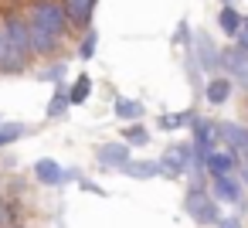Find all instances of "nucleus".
I'll use <instances>...</instances> for the list:
<instances>
[{"label": "nucleus", "mask_w": 248, "mask_h": 228, "mask_svg": "<svg viewBox=\"0 0 248 228\" xmlns=\"http://www.w3.org/2000/svg\"><path fill=\"white\" fill-rule=\"evenodd\" d=\"M184 211L197 221V225H214L221 214H217V201L207 194V191H201V184L184 197Z\"/></svg>", "instance_id": "obj_1"}, {"label": "nucleus", "mask_w": 248, "mask_h": 228, "mask_svg": "<svg viewBox=\"0 0 248 228\" xmlns=\"http://www.w3.org/2000/svg\"><path fill=\"white\" fill-rule=\"evenodd\" d=\"M31 24H38V28H45V31H51V34H65V24H68V17H65V7L58 4V0H41V4H34V14H31Z\"/></svg>", "instance_id": "obj_2"}, {"label": "nucleus", "mask_w": 248, "mask_h": 228, "mask_svg": "<svg viewBox=\"0 0 248 228\" xmlns=\"http://www.w3.org/2000/svg\"><path fill=\"white\" fill-rule=\"evenodd\" d=\"M190 126H194V143H190L194 163H204V157L214 150V126L207 119H190Z\"/></svg>", "instance_id": "obj_3"}, {"label": "nucleus", "mask_w": 248, "mask_h": 228, "mask_svg": "<svg viewBox=\"0 0 248 228\" xmlns=\"http://www.w3.org/2000/svg\"><path fill=\"white\" fill-rule=\"evenodd\" d=\"M217 65H224V72H228L231 79H238V82L248 85V55H245L241 48H228V51H221Z\"/></svg>", "instance_id": "obj_4"}, {"label": "nucleus", "mask_w": 248, "mask_h": 228, "mask_svg": "<svg viewBox=\"0 0 248 228\" xmlns=\"http://www.w3.org/2000/svg\"><path fill=\"white\" fill-rule=\"evenodd\" d=\"M31 21H24V17H7V24H4V34H7V41L17 48V51H31Z\"/></svg>", "instance_id": "obj_5"}, {"label": "nucleus", "mask_w": 248, "mask_h": 228, "mask_svg": "<svg viewBox=\"0 0 248 228\" xmlns=\"http://www.w3.org/2000/svg\"><path fill=\"white\" fill-rule=\"evenodd\" d=\"M34 177H38L41 184H65V180H72L75 174H72V170H62V163H55L51 157H41V160L34 163Z\"/></svg>", "instance_id": "obj_6"}, {"label": "nucleus", "mask_w": 248, "mask_h": 228, "mask_svg": "<svg viewBox=\"0 0 248 228\" xmlns=\"http://www.w3.org/2000/svg\"><path fill=\"white\" fill-rule=\"evenodd\" d=\"M95 157H99V163L106 170H116V167H123L129 160V143H102L95 150Z\"/></svg>", "instance_id": "obj_7"}, {"label": "nucleus", "mask_w": 248, "mask_h": 228, "mask_svg": "<svg viewBox=\"0 0 248 228\" xmlns=\"http://www.w3.org/2000/svg\"><path fill=\"white\" fill-rule=\"evenodd\" d=\"M24 65H28V55L17 51V48L7 41V34L0 31V68H4V72H21Z\"/></svg>", "instance_id": "obj_8"}, {"label": "nucleus", "mask_w": 248, "mask_h": 228, "mask_svg": "<svg viewBox=\"0 0 248 228\" xmlns=\"http://www.w3.org/2000/svg\"><path fill=\"white\" fill-rule=\"evenodd\" d=\"M194 48H197V58H201V68H207V72H214L217 68V58H221V51H217V45L204 34V31H197L194 34Z\"/></svg>", "instance_id": "obj_9"}, {"label": "nucleus", "mask_w": 248, "mask_h": 228, "mask_svg": "<svg viewBox=\"0 0 248 228\" xmlns=\"http://www.w3.org/2000/svg\"><path fill=\"white\" fill-rule=\"evenodd\" d=\"M214 133L228 143V150H231V153L245 150V140H248V130H245V126H238V123H221Z\"/></svg>", "instance_id": "obj_10"}, {"label": "nucleus", "mask_w": 248, "mask_h": 228, "mask_svg": "<svg viewBox=\"0 0 248 228\" xmlns=\"http://www.w3.org/2000/svg\"><path fill=\"white\" fill-rule=\"evenodd\" d=\"M65 17L72 24H89L92 21V11H95V0H65Z\"/></svg>", "instance_id": "obj_11"}, {"label": "nucleus", "mask_w": 248, "mask_h": 228, "mask_svg": "<svg viewBox=\"0 0 248 228\" xmlns=\"http://www.w3.org/2000/svg\"><path fill=\"white\" fill-rule=\"evenodd\" d=\"M204 167H207L214 177H224V174L234 170V153H231V150H224V153H221V150H211V153L204 157Z\"/></svg>", "instance_id": "obj_12"}, {"label": "nucleus", "mask_w": 248, "mask_h": 228, "mask_svg": "<svg viewBox=\"0 0 248 228\" xmlns=\"http://www.w3.org/2000/svg\"><path fill=\"white\" fill-rule=\"evenodd\" d=\"M214 197H217V201H228V204H238V201H241V184H238L231 174L214 177Z\"/></svg>", "instance_id": "obj_13"}, {"label": "nucleus", "mask_w": 248, "mask_h": 228, "mask_svg": "<svg viewBox=\"0 0 248 228\" xmlns=\"http://www.w3.org/2000/svg\"><path fill=\"white\" fill-rule=\"evenodd\" d=\"M28 34H31V51H38V55H51L55 45H58V34L45 31V28H38V24H31Z\"/></svg>", "instance_id": "obj_14"}, {"label": "nucleus", "mask_w": 248, "mask_h": 228, "mask_svg": "<svg viewBox=\"0 0 248 228\" xmlns=\"http://www.w3.org/2000/svg\"><path fill=\"white\" fill-rule=\"evenodd\" d=\"M204 96H207L211 106H224L228 96H231V79H228V75H224V79H211L207 89H204Z\"/></svg>", "instance_id": "obj_15"}, {"label": "nucleus", "mask_w": 248, "mask_h": 228, "mask_svg": "<svg viewBox=\"0 0 248 228\" xmlns=\"http://www.w3.org/2000/svg\"><path fill=\"white\" fill-rule=\"evenodd\" d=\"M119 170H123L126 177H136V180H150V177H156V174H160V167H156V163H150V160H143V163H140V160H126Z\"/></svg>", "instance_id": "obj_16"}, {"label": "nucleus", "mask_w": 248, "mask_h": 228, "mask_svg": "<svg viewBox=\"0 0 248 228\" xmlns=\"http://www.w3.org/2000/svg\"><path fill=\"white\" fill-rule=\"evenodd\" d=\"M217 24H221V31H224L228 38H234V34L241 31V14H238L231 4H224V7H221V14H217Z\"/></svg>", "instance_id": "obj_17"}, {"label": "nucleus", "mask_w": 248, "mask_h": 228, "mask_svg": "<svg viewBox=\"0 0 248 228\" xmlns=\"http://www.w3.org/2000/svg\"><path fill=\"white\" fill-rule=\"evenodd\" d=\"M112 113L119 116V119H143V102H136V99H112Z\"/></svg>", "instance_id": "obj_18"}, {"label": "nucleus", "mask_w": 248, "mask_h": 228, "mask_svg": "<svg viewBox=\"0 0 248 228\" xmlns=\"http://www.w3.org/2000/svg\"><path fill=\"white\" fill-rule=\"evenodd\" d=\"M89 92H92V79H89V75H78L75 89L68 92V102H72V106H82V102L89 99Z\"/></svg>", "instance_id": "obj_19"}, {"label": "nucleus", "mask_w": 248, "mask_h": 228, "mask_svg": "<svg viewBox=\"0 0 248 228\" xmlns=\"http://www.w3.org/2000/svg\"><path fill=\"white\" fill-rule=\"evenodd\" d=\"M72 102H68V92H62V89H55V96H51V102H48V116L51 119H58V116H65V109H68Z\"/></svg>", "instance_id": "obj_20"}, {"label": "nucleus", "mask_w": 248, "mask_h": 228, "mask_svg": "<svg viewBox=\"0 0 248 228\" xmlns=\"http://www.w3.org/2000/svg\"><path fill=\"white\" fill-rule=\"evenodd\" d=\"M123 140L129 147H146L150 143V133H146V126H126L123 130Z\"/></svg>", "instance_id": "obj_21"}, {"label": "nucleus", "mask_w": 248, "mask_h": 228, "mask_svg": "<svg viewBox=\"0 0 248 228\" xmlns=\"http://www.w3.org/2000/svg\"><path fill=\"white\" fill-rule=\"evenodd\" d=\"M21 136H24V126H21V123L0 126V147H7V143H14V140H21Z\"/></svg>", "instance_id": "obj_22"}, {"label": "nucleus", "mask_w": 248, "mask_h": 228, "mask_svg": "<svg viewBox=\"0 0 248 228\" xmlns=\"http://www.w3.org/2000/svg\"><path fill=\"white\" fill-rule=\"evenodd\" d=\"M194 116L190 113H177V116H160V126L163 130H180V126H187Z\"/></svg>", "instance_id": "obj_23"}, {"label": "nucleus", "mask_w": 248, "mask_h": 228, "mask_svg": "<svg viewBox=\"0 0 248 228\" xmlns=\"http://www.w3.org/2000/svg\"><path fill=\"white\" fill-rule=\"evenodd\" d=\"M95 41H99V34L92 31V34L82 41V58H92V55H95Z\"/></svg>", "instance_id": "obj_24"}, {"label": "nucleus", "mask_w": 248, "mask_h": 228, "mask_svg": "<svg viewBox=\"0 0 248 228\" xmlns=\"http://www.w3.org/2000/svg\"><path fill=\"white\" fill-rule=\"evenodd\" d=\"M45 79L51 82V79H65V65H51L48 72H45Z\"/></svg>", "instance_id": "obj_25"}, {"label": "nucleus", "mask_w": 248, "mask_h": 228, "mask_svg": "<svg viewBox=\"0 0 248 228\" xmlns=\"http://www.w3.org/2000/svg\"><path fill=\"white\" fill-rule=\"evenodd\" d=\"M217 228H241V218H217Z\"/></svg>", "instance_id": "obj_26"}, {"label": "nucleus", "mask_w": 248, "mask_h": 228, "mask_svg": "<svg viewBox=\"0 0 248 228\" xmlns=\"http://www.w3.org/2000/svg\"><path fill=\"white\" fill-rule=\"evenodd\" d=\"M241 28H245V31H248V17H241Z\"/></svg>", "instance_id": "obj_27"}, {"label": "nucleus", "mask_w": 248, "mask_h": 228, "mask_svg": "<svg viewBox=\"0 0 248 228\" xmlns=\"http://www.w3.org/2000/svg\"><path fill=\"white\" fill-rule=\"evenodd\" d=\"M245 184H248V163H245Z\"/></svg>", "instance_id": "obj_28"}, {"label": "nucleus", "mask_w": 248, "mask_h": 228, "mask_svg": "<svg viewBox=\"0 0 248 228\" xmlns=\"http://www.w3.org/2000/svg\"><path fill=\"white\" fill-rule=\"evenodd\" d=\"M245 153H248V140H245Z\"/></svg>", "instance_id": "obj_29"}]
</instances>
